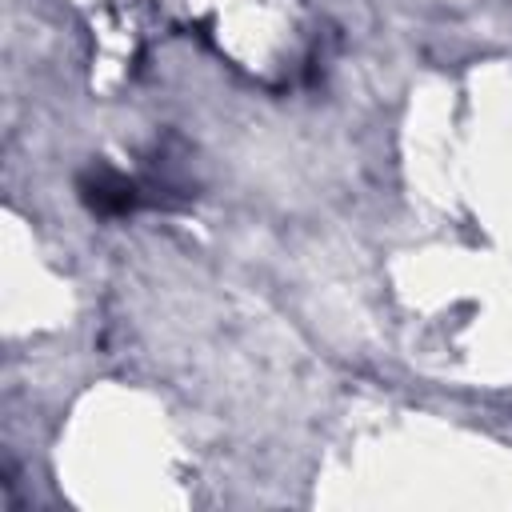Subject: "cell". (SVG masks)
I'll return each mask as SVG.
<instances>
[{"instance_id":"cell-1","label":"cell","mask_w":512,"mask_h":512,"mask_svg":"<svg viewBox=\"0 0 512 512\" xmlns=\"http://www.w3.org/2000/svg\"><path fill=\"white\" fill-rule=\"evenodd\" d=\"M76 192H80V204H84L88 212H96V216H128V212H136L140 200H144L140 188H136V180L120 176V172L108 168V164H92L88 172H80Z\"/></svg>"}]
</instances>
